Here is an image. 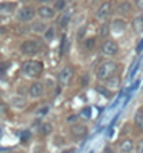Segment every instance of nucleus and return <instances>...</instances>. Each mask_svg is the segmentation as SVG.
Listing matches in <instances>:
<instances>
[{
    "label": "nucleus",
    "mask_w": 143,
    "mask_h": 153,
    "mask_svg": "<svg viewBox=\"0 0 143 153\" xmlns=\"http://www.w3.org/2000/svg\"><path fill=\"white\" fill-rule=\"evenodd\" d=\"M53 8H55L56 11L64 10V8H66V2H64V0H56V2L53 3Z\"/></svg>",
    "instance_id": "19"
},
{
    "label": "nucleus",
    "mask_w": 143,
    "mask_h": 153,
    "mask_svg": "<svg viewBox=\"0 0 143 153\" xmlns=\"http://www.w3.org/2000/svg\"><path fill=\"white\" fill-rule=\"evenodd\" d=\"M133 121H135V126L138 127V129L143 131V110H138V111H137Z\"/></svg>",
    "instance_id": "15"
},
{
    "label": "nucleus",
    "mask_w": 143,
    "mask_h": 153,
    "mask_svg": "<svg viewBox=\"0 0 143 153\" xmlns=\"http://www.w3.org/2000/svg\"><path fill=\"white\" fill-rule=\"evenodd\" d=\"M101 52H103V55H106V56H114L119 52V45H117L116 40L108 39L101 44Z\"/></svg>",
    "instance_id": "7"
},
{
    "label": "nucleus",
    "mask_w": 143,
    "mask_h": 153,
    "mask_svg": "<svg viewBox=\"0 0 143 153\" xmlns=\"http://www.w3.org/2000/svg\"><path fill=\"white\" fill-rule=\"evenodd\" d=\"M117 66L114 61H105V63H101L100 66L97 68V79L100 81H108L109 77L114 76V73H116Z\"/></svg>",
    "instance_id": "2"
},
{
    "label": "nucleus",
    "mask_w": 143,
    "mask_h": 153,
    "mask_svg": "<svg viewBox=\"0 0 143 153\" xmlns=\"http://www.w3.org/2000/svg\"><path fill=\"white\" fill-rule=\"evenodd\" d=\"M111 13H113V5L109 2H103L100 7L97 8L95 16H97L98 21H106V19L111 16Z\"/></svg>",
    "instance_id": "6"
},
{
    "label": "nucleus",
    "mask_w": 143,
    "mask_h": 153,
    "mask_svg": "<svg viewBox=\"0 0 143 153\" xmlns=\"http://www.w3.org/2000/svg\"><path fill=\"white\" fill-rule=\"evenodd\" d=\"M137 7L140 8V10H143V0H138V2H137Z\"/></svg>",
    "instance_id": "29"
},
{
    "label": "nucleus",
    "mask_w": 143,
    "mask_h": 153,
    "mask_svg": "<svg viewBox=\"0 0 143 153\" xmlns=\"http://www.w3.org/2000/svg\"><path fill=\"white\" fill-rule=\"evenodd\" d=\"M23 74L27 77H39L43 73V63L39 60H29L23 65Z\"/></svg>",
    "instance_id": "1"
},
{
    "label": "nucleus",
    "mask_w": 143,
    "mask_h": 153,
    "mask_svg": "<svg viewBox=\"0 0 143 153\" xmlns=\"http://www.w3.org/2000/svg\"><path fill=\"white\" fill-rule=\"evenodd\" d=\"M71 134L74 135L76 139H82L87 135V127L84 124H72L71 126Z\"/></svg>",
    "instance_id": "10"
},
{
    "label": "nucleus",
    "mask_w": 143,
    "mask_h": 153,
    "mask_svg": "<svg viewBox=\"0 0 143 153\" xmlns=\"http://www.w3.org/2000/svg\"><path fill=\"white\" fill-rule=\"evenodd\" d=\"M45 94V85L42 82H32L29 85V95L32 98H40Z\"/></svg>",
    "instance_id": "9"
},
{
    "label": "nucleus",
    "mask_w": 143,
    "mask_h": 153,
    "mask_svg": "<svg viewBox=\"0 0 143 153\" xmlns=\"http://www.w3.org/2000/svg\"><path fill=\"white\" fill-rule=\"evenodd\" d=\"M7 29H5V27H0V34H3V32H5Z\"/></svg>",
    "instance_id": "32"
},
{
    "label": "nucleus",
    "mask_w": 143,
    "mask_h": 153,
    "mask_svg": "<svg viewBox=\"0 0 143 153\" xmlns=\"http://www.w3.org/2000/svg\"><path fill=\"white\" fill-rule=\"evenodd\" d=\"M119 150L122 153H130V152L135 150V145H133L132 139H124V140H122V142L119 143Z\"/></svg>",
    "instance_id": "11"
},
{
    "label": "nucleus",
    "mask_w": 143,
    "mask_h": 153,
    "mask_svg": "<svg viewBox=\"0 0 143 153\" xmlns=\"http://www.w3.org/2000/svg\"><path fill=\"white\" fill-rule=\"evenodd\" d=\"M7 113V105L0 102V114H5Z\"/></svg>",
    "instance_id": "26"
},
{
    "label": "nucleus",
    "mask_w": 143,
    "mask_h": 153,
    "mask_svg": "<svg viewBox=\"0 0 143 153\" xmlns=\"http://www.w3.org/2000/svg\"><path fill=\"white\" fill-rule=\"evenodd\" d=\"M15 7H16L15 2H0V10L2 11H13Z\"/></svg>",
    "instance_id": "17"
},
{
    "label": "nucleus",
    "mask_w": 143,
    "mask_h": 153,
    "mask_svg": "<svg viewBox=\"0 0 143 153\" xmlns=\"http://www.w3.org/2000/svg\"><path fill=\"white\" fill-rule=\"evenodd\" d=\"M142 48H143V40H142V42H140V44H138V48H137V50H138V52H140V50H142Z\"/></svg>",
    "instance_id": "30"
},
{
    "label": "nucleus",
    "mask_w": 143,
    "mask_h": 153,
    "mask_svg": "<svg viewBox=\"0 0 143 153\" xmlns=\"http://www.w3.org/2000/svg\"><path fill=\"white\" fill-rule=\"evenodd\" d=\"M137 68H138V63H135L132 66V69H130V77H133L135 76V73H137Z\"/></svg>",
    "instance_id": "25"
},
{
    "label": "nucleus",
    "mask_w": 143,
    "mask_h": 153,
    "mask_svg": "<svg viewBox=\"0 0 143 153\" xmlns=\"http://www.w3.org/2000/svg\"><path fill=\"white\" fill-rule=\"evenodd\" d=\"M11 106H13V108H18V110H23L24 106H26V100L21 97H13L11 98Z\"/></svg>",
    "instance_id": "13"
},
{
    "label": "nucleus",
    "mask_w": 143,
    "mask_h": 153,
    "mask_svg": "<svg viewBox=\"0 0 143 153\" xmlns=\"http://www.w3.org/2000/svg\"><path fill=\"white\" fill-rule=\"evenodd\" d=\"M124 26H125V24H124V21H122V19H116V21H114L113 23V31L114 32H116V31H122V29H124Z\"/></svg>",
    "instance_id": "18"
},
{
    "label": "nucleus",
    "mask_w": 143,
    "mask_h": 153,
    "mask_svg": "<svg viewBox=\"0 0 143 153\" xmlns=\"http://www.w3.org/2000/svg\"><path fill=\"white\" fill-rule=\"evenodd\" d=\"M35 16V10L32 7H23L18 10V13H16V19H18L19 23H29L34 19Z\"/></svg>",
    "instance_id": "5"
},
{
    "label": "nucleus",
    "mask_w": 143,
    "mask_h": 153,
    "mask_svg": "<svg viewBox=\"0 0 143 153\" xmlns=\"http://www.w3.org/2000/svg\"><path fill=\"white\" fill-rule=\"evenodd\" d=\"M135 153H143V140H140L135 145Z\"/></svg>",
    "instance_id": "24"
},
{
    "label": "nucleus",
    "mask_w": 143,
    "mask_h": 153,
    "mask_svg": "<svg viewBox=\"0 0 143 153\" xmlns=\"http://www.w3.org/2000/svg\"><path fill=\"white\" fill-rule=\"evenodd\" d=\"M119 82H121L119 76H113V77H109V79L106 81V87L108 89H117L119 87Z\"/></svg>",
    "instance_id": "14"
},
{
    "label": "nucleus",
    "mask_w": 143,
    "mask_h": 153,
    "mask_svg": "<svg viewBox=\"0 0 143 153\" xmlns=\"http://www.w3.org/2000/svg\"><path fill=\"white\" fill-rule=\"evenodd\" d=\"M103 153H113V152H111V148H106V150H105Z\"/></svg>",
    "instance_id": "31"
},
{
    "label": "nucleus",
    "mask_w": 143,
    "mask_h": 153,
    "mask_svg": "<svg viewBox=\"0 0 143 153\" xmlns=\"http://www.w3.org/2000/svg\"><path fill=\"white\" fill-rule=\"evenodd\" d=\"M132 29L137 32V34H142L143 32V15H138L133 18L132 21Z\"/></svg>",
    "instance_id": "12"
},
{
    "label": "nucleus",
    "mask_w": 143,
    "mask_h": 153,
    "mask_svg": "<svg viewBox=\"0 0 143 153\" xmlns=\"http://www.w3.org/2000/svg\"><path fill=\"white\" fill-rule=\"evenodd\" d=\"M121 11H122V13H129V11H130V3H121Z\"/></svg>",
    "instance_id": "23"
},
{
    "label": "nucleus",
    "mask_w": 143,
    "mask_h": 153,
    "mask_svg": "<svg viewBox=\"0 0 143 153\" xmlns=\"http://www.w3.org/2000/svg\"><path fill=\"white\" fill-rule=\"evenodd\" d=\"M32 31L37 32V34H40V32H45L47 27L43 26V24H34V26H32Z\"/></svg>",
    "instance_id": "21"
},
{
    "label": "nucleus",
    "mask_w": 143,
    "mask_h": 153,
    "mask_svg": "<svg viewBox=\"0 0 143 153\" xmlns=\"http://www.w3.org/2000/svg\"><path fill=\"white\" fill-rule=\"evenodd\" d=\"M47 110H48V106H43V108H40L39 114H45V113H47Z\"/></svg>",
    "instance_id": "28"
},
{
    "label": "nucleus",
    "mask_w": 143,
    "mask_h": 153,
    "mask_svg": "<svg viewBox=\"0 0 143 153\" xmlns=\"http://www.w3.org/2000/svg\"><path fill=\"white\" fill-rule=\"evenodd\" d=\"M29 139H31V132L29 131L21 132V140H23V142H29Z\"/></svg>",
    "instance_id": "22"
},
{
    "label": "nucleus",
    "mask_w": 143,
    "mask_h": 153,
    "mask_svg": "<svg viewBox=\"0 0 143 153\" xmlns=\"http://www.w3.org/2000/svg\"><path fill=\"white\" fill-rule=\"evenodd\" d=\"M64 153H72V150H68V152H64Z\"/></svg>",
    "instance_id": "33"
},
{
    "label": "nucleus",
    "mask_w": 143,
    "mask_h": 153,
    "mask_svg": "<svg viewBox=\"0 0 143 153\" xmlns=\"http://www.w3.org/2000/svg\"><path fill=\"white\" fill-rule=\"evenodd\" d=\"M43 36H45L47 40H53V37H55V29H53V27H48V29L43 32Z\"/></svg>",
    "instance_id": "20"
},
{
    "label": "nucleus",
    "mask_w": 143,
    "mask_h": 153,
    "mask_svg": "<svg viewBox=\"0 0 143 153\" xmlns=\"http://www.w3.org/2000/svg\"><path fill=\"white\" fill-rule=\"evenodd\" d=\"M37 15L42 19H53L56 16V10L53 8V5H42L37 8Z\"/></svg>",
    "instance_id": "8"
},
{
    "label": "nucleus",
    "mask_w": 143,
    "mask_h": 153,
    "mask_svg": "<svg viewBox=\"0 0 143 153\" xmlns=\"http://www.w3.org/2000/svg\"><path fill=\"white\" fill-rule=\"evenodd\" d=\"M52 131H53V126L50 123H42L40 124V132H42L43 135H50Z\"/></svg>",
    "instance_id": "16"
},
{
    "label": "nucleus",
    "mask_w": 143,
    "mask_h": 153,
    "mask_svg": "<svg viewBox=\"0 0 143 153\" xmlns=\"http://www.w3.org/2000/svg\"><path fill=\"white\" fill-rule=\"evenodd\" d=\"M93 44H95V40L90 39V40H87V42H85V47H87V48H93Z\"/></svg>",
    "instance_id": "27"
},
{
    "label": "nucleus",
    "mask_w": 143,
    "mask_h": 153,
    "mask_svg": "<svg viewBox=\"0 0 143 153\" xmlns=\"http://www.w3.org/2000/svg\"><path fill=\"white\" fill-rule=\"evenodd\" d=\"M72 77H74V68L72 66H64L63 69H61L60 76H58V82L61 87H68L69 84H71Z\"/></svg>",
    "instance_id": "3"
},
{
    "label": "nucleus",
    "mask_w": 143,
    "mask_h": 153,
    "mask_svg": "<svg viewBox=\"0 0 143 153\" xmlns=\"http://www.w3.org/2000/svg\"><path fill=\"white\" fill-rule=\"evenodd\" d=\"M40 52V45L37 40H24L21 44V53L23 55H27V56H32V55H37Z\"/></svg>",
    "instance_id": "4"
}]
</instances>
